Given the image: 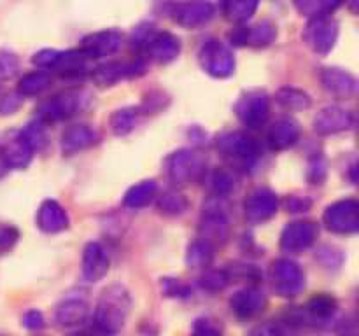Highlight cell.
<instances>
[{
    "label": "cell",
    "instance_id": "1",
    "mask_svg": "<svg viewBox=\"0 0 359 336\" xmlns=\"http://www.w3.org/2000/svg\"><path fill=\"white\" fill-rule=\"evenodd\" d=\"M130 300L128 290L123 286H111L104 290L95 312V322L97 328L105 335H114L125 326L128 317Z\"/></svg>",
    "mask_w": 359,
    "mask_h": 336
},
{
    "label": "cell",
    "instance_id": "2",
    "mask_svg": "<svg viewBox=\"0 0 359 336\" xmlns=\"http://www.w3.org/2000/svg\"><path fill=\"white\" fill-rule=\"evenodd\" d=\"M200 63L203 70L217 79L231 76L235 69V58L230 49L223 42L210 38L200 49Z\"/></svg>",
    "mask_w": 359,
    "mask_h": 336
},
{
    "label": "cell",
    "instance_id": "3",
    "mask_svg": "<svg viewBox=\"0 0 359 336\" xmlns=\"http://www.w3.org/2000/svg\"><path fill=\"white\" fill-rule=\"evenodd\" d=\"M273 289L280 296H297L305 286V276L300 266L290 259H277L272 265Z\"/></svg>",
    "mask_w": 359,
    "mask_h": 336
},
{
    "label": "cell",
    "instance_id": "4",
    "mask_svg": "<svg viewBox=\"0 0 359 336\" xmlns=\"http://www.w3.org/2000/svg\"><path fill=\"white\" fill-rule=\"evenodd\" d=\"M305 42L318 55H328L339 38V24L335 20L325 18H314L305 28Z\"/></svg>",
    "mask_w": 359,
    "mask_h": 336
},
{
    "label": "cell",
    "instance_id": "5",
    "mask_svg": "<svg viewBox=\"0 0 359 336\" xmlns=\"http://www.w3.org/2000/svg\"><path fill=\"white\" fill-rule=\"evenodd\" d=\"M205 167V160L193 150H179L168 158V177L174 184H188L198 177Z\"/></svg>",
    "mask_w": 359,
    "mask_h": 336
},
{
    "label": "cell",
    "instance_id": "6",
    "mask_svg": "<svg viewBox=\"0 0 359 336\" xmlns=\"http://www.w3.org/2000/svg\"><path fill=\"white\" fill-rule=\"evenodd\" d=\"M359 205L354 200H344L330 205L325 212V224L330 231L340 234L356 233L359 227L358 219Z\"/></svg>",
    "mask_w": 359,
    "mask_h": 336
},
{
    "label": "cell",
    "instance_id": "7",
    "mask_svg": "<svg viewBox=\"0 0 359 336\" xmlns=\"http://www.w3.org/2000/svg\"><path fill=\"white\" fill-rule=\"evenodd\" d=\"M214 4L209 0H182L175 4L172 18L184 28H196L205 24L214 16Z\"/></svg>",
    "mask_w": 359,
    "mask_h": 336
},
{
    "label": "cell",
    "instance_id": "8",
    "mask_svg": "<svg viewBox=\"0 0 359 336\" xmlns=\"http://www.w3.org/2000/svg\"><path fill=\"white\" fill-rule=\"evenodd\" d=\"M83 94L67 91V93L56 94L51 100L44 102L39 108V121L41 122H55L60 119L70 118L81 108Z\"/></svg>",
    "mask_w": 359,
    "mask_h": 336
},
{
    "label": "cell",
    "instance_id": "9",
    "mask_svg": "<svg viewBox=\"0 0 359 336\" xmlns=\"http://www.w3.org/2000/svg\"><path fill=\"white\" fill-rule=\"evenodd\" d=\"M123 44V35L116 30H104L83 38L79 52L84 58H104L114 55Z\"/></svg>",
    "mask_w": 359,
    "mask_h": 336
},
{
    "label": "cell",
    "instance_id": "10",
    "mask_svg": "<svg viewBox=\"0 0 359 336\" xmlns=\"http://www.w3.org/2000/svg\"><path fill=\"white\" fill-rule=\"evenodd\" d=\"M235 112L244 125L262 126L269 118V98L259 91H249L238 100Z\"/></svg>",
    "mask_w": 359,
    "mask_h": 336
},
{
    "label": "cell",
    "instance_id": "11",
    "mask_svg": "<svg viewBox=\"0 0 359 336\" xmlns=\"http://www.w3.org/2000/svg\"><path fill=\"white\" fill-rule=\"evenodd\" d=\"M318 237V226L311 220H297L284 227L280 247L286 252H302L311 247Z\"/></svg>",
    "mask_w": 359,
    "mask_h": 336
},
{
    "label": "cell",
    "instance_id": "12",
    "mask_svg": "<svg viewBox=\"0 0 359 336\" xmlns=\"http://www.w3.org/2000/svg\"><path fill=\"white\" fill-rule=\"evenodd\" d=\"M354 126V115L351 111H346L337 105L325 107L314 119L316 132L321 135H335V133L346 132Z\"/></svg>",
    "mask_w": 359,
    "mask_h": 336
},
{
    "label": "cell",
    "instance_id": "13",
    "mask_svg": "<svg viewBox=\"0 0 359 336\" xmlns=\"http://www.w3.org/2000/svg\"><path fill=\"white\" fill-rule=\"evenodd\" d=\"M217 147H219V150L224 156L242 160L245 161V163L256 160L259 154L258 144H256L251 136H248L245 133L241 132L228 133V135L221 136V140L217 142Z\"/></svg>",
    "mask_w": 359,
    "mask_h": 336
},
{
    "label": "cell",
    "instance_id": "14",
    "mask_svg": "<svg viewBox=\"0 0 359 336\" xmlns=\"http://www.w3.org/2000/svg\"><path fill=\"white\" fill-rule=\"evenodd\" d=\"M144 69H146V65L140 59H137V62H109L95 70L93 79L100 86H112V84L126 79V77L139 76L144 72Z\"/></svg>",
    "mask_w": 359,
    "mask_h": 336
},
{
    "label": "cell",
    "instance_id": "15",
    "mask_svg": "<svg viewBox=\"0 0 359 336\" xmlns=\"http://www.w3.org/2000/svg\"><path fill=\"white\" fill-rule=\"evenodd\" d=\"M151 59L158 63H170L181 52V42L175 35L168 31H153L147 42L144 44Z\"/></svg>",
    "mask_w": 359,
    "mask_h": 336
},
{
    "label": "cell",
    "instance_id": "16",
    "mask_svg": "<svg viewBox=\"0 0 359 336\" xmlns=\"http://www.w3.org/2000/svg\"><path fill=\"white\" fill-rule=\"evenodd\" d=\"M277 196L269 189H256L245 200V217L249 223H263L277 212Z\"/></svg>",
    "mask_w": 359,
    "mask_h": 336
},
{
    "label": "cell",
    "instance_id": "17",
    "mask_svg": "<svg viewBox=\"0 0 359 336\" xmlns=\"http://www.w3.org/2000/svg\"><path fill=\"white\" fill-rule=\"evenodd\" d=\"M230 234V224L226 216L221 210H207L203 214L202 224H200V241H205L207 245L214 247L217 244H224Z\"/></svg>",
    "mask_w": 359,
    "mask_h": 336
},
{
    "label": "cell",
    "instance_id": "18",
    "mask_svg": "<svg viewBox=\"0 0 359 336\" xmlns=\"http://www.w3.org/2000/svg\"><path fill=\"white\" fill-rule=\"evenodd\" d=\"M109 272V254L104 245L91 241L83 252V276L88 282H98Z\"/></svg>",
    "mask_w": 359,
    "mask_h": 336
},
{
    "label": "cell",
    "instance_id": "19",
    "mask_svg": "<svg viewBox=\"0 0 359 336\" xmlns=\"http://www.w3.org/2000/svg\"><path fill=\"white\" fill-rule=\"evenodd\" d=\"M323 86L326 91L339 98L354 97L358 91V80L353 74L340 69H325L321 74Z\"/></svg>",
    "mask_w": 359,
    "mask_h": 336
},
{
    "label": "cell",
    "instance_id": "20",
    "mask_svg": "<svg viewBox=\"0 0 359 336\" xmlns=\"http://www.w3.org/2000/svg\"><path fill=\"white\" fill-rule=\"evenodd\" d=\"M98 140V133L88 125H74L67 128L62 135L63 153L74 154L79 150L95 146Z\"/></svg>",
    "mask_w": 359,
    "mask_h": 336
},
{
    "label": "cell",
    "instance_id": "21",
    "mask_svg": "<svg viewBox=\"0 0 359 336\" xmlns=\"http://www.w3.org/2000/svg\"><path fill=\"white\" fill-rule=\"evenodd\" d=\"M69 224V217L63 206L55 200H46L37 212V226L46 233H58Z\"/></svg>",
    "mask_w": 359,
    "mask_h": 336
},
{
    "label": "cell",
    "instance_id": "22",
    "mask_svg": "<svg viewBox=\"0 0 359 336\" xmlns=\"http://www.w3.org/2000/svg\"><path fill=\"white\" fill-rule=\"evenodd\" d=\"M273 38H276V27L270 21H262L251 28H242L237 34L231 35V41H235V44H249L252 48H265L272 44Z\"/></svg>",
    "mask_w": 359,
    "mask_h": 336
},
{
    "label": "cell",
    "instance_id": "23",
    "mask_svg": "<svg viewBox=\"0 0 359 336\" xmlns=\"http://www.w3.org/2000/svg\"><path fill=\"white\" fill-rule=\"evenodd\" d=\"M298 139H300V126L294 119H280L269 132L270 147L276 150H284L294 146Z\"/></svg>",
    "mask_w": 359,
    "mask_h": 336
},
{
    "label": "cell",
    "instance_id": "24",
    "mask_svg": "<svg viewBox=\"0 0 359 336\" xmlns=\"http://www.w3.org/2000/svg\"><path fill=\"white\" fill-rule=\"evenodd\" d=\"M265 301V294L262 290L256 289V287H248V289L235 294L233 300H231V308L238 317H252L263 310Z\"/></svg>",
    "mask_w": 359,
    "mask_h": 336
},
{
    "label": "cell",
    "instance_id": "25",
    "mask_svg": "<svg viewBox=\"0 0 359 336\" xmlns=\"http://www.w3.org/2000/svg\"><path fill=\"white\" fill-rule=\"evenodd\" d=\"M88 315V303L81 298H67L56 308V321L62 326H74L84 321Z\"/></svg>",
    "mask_w": 359,
    "mask_h": 336
},
{
    "label": "cell",
    "instance_id": "26",
    "mask_svg": "<svg viewBox=\"0 0 359 336\" xmlns=\"http://www.w3.org/2000/svg\"><path fill=\"white\" fill-rule=\"evenodd\" d=\"M32 154H34V150L30 149V146L25 142L23 136L18 135L16 139H13L7 144L6 149H4L2 158L4 161H6L7 168H25L30 163Z\"/></svg>",
    "mask_w": 359,
    "mask_h": 336
},
{
    "label": "cell",
    "instance_id": "27",
    "mask_svg": "<svg viewBox=\"0 0 359 336\" xmlns=\"http://www.w3.org/2000/svg\"><path fill=\"white\" fill-rule=\"evenodd\" d=\"M259 0H221L224 16L233 23H245L258 9Z\"/></svg>",
    "mask_w": 359,
    "mask_h": 336
},
{
    "label": "cell",
    "instance_id": "28",
    "mask_svg": "<svg viewBox=\"0 0 359 336\" xmlns=\"http://www.w3.org/2000/svg\"><path fill=\"white\" fill-rule=\"evenodd\" d=\"M158 195V186L154 181H144L140 184L133 186L125 196V205L128 209H142V206L149 205Z\"/></svg>",
    "mask_w": 359,
    "mask_h": 336
},
{
    "label": "cell",
    "instance_id": "29",
    "mask_svg": "<svg viewBox=\"0 0 359 336\" xmlns=\"http://www.w3.org/2000/svg\"><path fill=\"white\" fill-rule=\"evenodd\" d=\"M293 2L298 13L314 20L332 14L342 4V0H293Z\"/></svg>",
    "mask_w": 359,
    "mask_h": 336
},
{
    "label": "cell",
    "instance_id": "30",
    "mask_svg": "<svg viewBox=\"0 0 359 336\" xmlns=\"http://www.w3.org/2000/svg\"><path fill=\"white\" fill-rule=\"evenodd\" d=\"M49 84H51V74L46 72V70H35V72L27 74L20 80L18 93L21 97H34V94H39L44 90H48Z\"/></svg>",
    "mask_w": 359,
    "mask_h": 336
},
{
    "label": "cell",
    "instance_id": "31",
    "mask_svg": "<svg viewBox=\"0 0 359 336\" xmlns=\"http://www.w3.org/2000/svg\"><path fill=\"white\" fill-rule=\"evenodd\" d=\"M277 100L290 111H302V108L311 107V98L305 91L297 88H283L277 94Z\"/></svg>",
    "mask_w": 359,
    "mask_h": 336
},
{
    "label": "cell",
    "instance_id": "32",
    "mask_svg": "<svg viewBox=\"0 0 359 336\" xmlns=\"http://www.w3.org/2000/svg\"><path fill=\"white\" fill-rule=\"evenodd\" d=\"M214 258V248L210 245H207L205 241H195V244L189 247L188 255H186V262H188L189 268H203V266H209L212 262Z\"/></svg>",
    "mask_w": 359,
    "mask_h": 336
},
{
    "label": "cell",
    "instance_id": "33",
    "mask_svg": "<svg viewBox=\"0 0 359 336\" xmlns=\"http://www.w3.org/2000/svg\"><path fill=\"white\" fill-rule=\"evenodd\" d=\"M137 108H121V111H116L111 118V128L116 135H126L133 130L137 122Z\"/></svg>",
    "mask_w": 359,
    "mask_h": 336
},
{
    "label": "cell",
    "instance_id": "34",
    "mask_svg": "<svg viewBox=\"0 0 359 336\" xmlns=\"http://www.w3.org/2000/svg\"><path fill=\"white\" fill-rule=\"evenodd\" d=\"M188 209V200L179 192H165L158 198V210L165 216H181Z\"/></svg>",
    "mask_w": 359,
    "mask_h": 336
},
{
    "label": "cell",
    "instance_id": "35",
    "mask_svg": "<svg viewBox=\"0 0 359 336\" xmlns=\"http://www.w3.org/2000/svg\"><path fill=\"white\" fill-rule=\"evenodd\" d=\"M307 310L314 318H328L335 312V301L330 296H316L309 303Z\"/></svg>",
    "mask_w": 359,
    "mask_h": 336
},
{
    "label": "cell",
    "instance_id": "36",
    "mask_svg": "<svg viewBox=\"0 0 359 336\" xmlns=\"http://www.w3.org/2000/svg\"><path fill=\"white\" fill-rule=\"evenodd\" d=\"M20 135L23 136V140L30 146L32 150H39L46 144V133H44V128H42L41 121L28 125Z\"/></svg>",
    "mask_w": 359,
    "mask_h": 336
},
{
    "label": "cell",
    "instance_id": "37",
    "mask_svg": "<svg viewBox=\"0 0 359 336\" xmlns=\"http://www.w3.org/2000/svg\"><path fill=\"white\" fill-rule=\"evenodd\" d=\"M18 69H20L18 56L6 49H0V79H11L16 76Z\"/></svg>",
    "mask_w": 359,
    "mask_h": 336
},
{
    "label": "cell",
    "instance_id": "38",
    "mask_svg": "<svg viewBox=\"0 0 359 336\" xmlns=\"http://www.w3.org/2000/svg\"><path fill=\"white\" fill-rule=\"evenodd\" d=\"M228 280L230 279H228V275L224 272H221V270H210V272H207L202 276V286L203 289L216 293V290H223L226 287Z\"/></svg>",
    "mask_w": 359,
    "mask_h": 336
},
{
    "label": "cell",
    "instance_id": "39",
    "mask_svg": "<svg viewBox=\"0 0 359 336\" xmlns=\"http://www.w3.org/2000/svg\"><path fill=\"white\" fill-rule=\"evenodd\" d=\"M210 186H212V191L216 192L217 196L228 195V192L233 189V178L230 177V174L223 170L214 172L212 178H210Z\"/></svg>",
    "mask_w": 359,
    "mask_h": 336
},
{
    "label": "cell",
    "instance_id": "40",
    "mask_svg": "<svg viewBox=\"0 0 359 336\" xmlns=\"http://www.w3.org/2000/svg\"><path fill=\"white\" fill-rule=\"evenodd\" d=\"M58 56L60 51H56V49H42V51H39L37 55L32 58V62H34V65H37L39 69L51 70L53 66H55Z\"/></svg>",
    "mask_w": 359,
    "mask_h": 336
},
{
    "label": "cell",
    "instance_id": "41",
    "mask_svg": "<svg viewBox=\"0 0 359 336\" xmlns=\"http://www.w3.org/2000/svg\"><path fill=\"white\" fill-rule=\"evenodd\" d=\"M191 336H221V331L212 321H209V318H200L193 326Z\"/></svg>",
    "mask_w": 359,
    "mask_h": 336
},
{
    "label": "cell",
    "instance_id": "42",
    "mask_svg": "<svg viewBox=\"0 0 359 336\" xmlns=\"http://www.w3.org/2000/svg\"><path fill=\"white\" fill-rule=\"evenodd\" d=\"M23 324L30 329H41L44 326V318H42L41 312L32 310L23 317Z\"/></svg>",
    "mask_w": 359,
    "mask_h": 336
},
{
    "label": "cell",
    "instance_id": "43",
    "mask_svg": "<svg viewBox=\"0 0 359 336\" xmlns=\"http://www.w3.org/2000/svg\"><path fill=\"white\" fill-rule=\"evenodd\" d=\"M18 105H20V100H16V97H7L4 98V102L0 104V111H2L4 114H11V112L16 111Z\"/></svg>",
    "mask_w": 359,
    "mask_h": 336
},
{
    "label": "cell",
    "instance_id": "44",
    "mask_svg": "<svg viewBox=\"0 0 359 336\" xmlns=\"http://www.w3.org/2000/svg\"><path fill=\"white\" fill-rule=\"evenodd\" d=\"M309 205H311V203L304 202V200H298V198H291V202H287V209H290L291 212H302V210L307 209Z\"/></svg>",
    "mask_w": 359,
    "mask_h": 336
},
{
    "label": "cell",
    "instance_id": "45",
    "mask_svg": "<svg viewBox=\"0 0 359 336\" xmlns=\"http://www.w3.org/2000/svg\"><path fill=\"white\" fill-rule=\"evenodd\" d=\"M255 336H283V332L277 328H273V326H263V328H259L255 332Z\"/></svg>",
    "mask_w": 359,
    "mask_h": 336
},
{
    "label": "cell",
    "instance_id": "46",
    "mask_svg": "<svg viewBox=\"0 0 359 336\" xmlns=\"http://www.w3.org/2000/svg\"><path fill=\"white\" fill-rule=\"evenodd\" d=\"M9 230H0V241H9L7 238H9Z\"/></svg>",
    "mask_w": 359,
    "mask_h": 336
},
{
    "label": "cell",
    "instance_id": "47",
    "mask_svg": "<svg viewBox=\"0 0 359 336\" xmlns=\"http://www.w3.org/2000/svg\"><path fill=\"white\" fill-rule=\"evenodd\" d=\"M6 168H7V164H6V161H4L2 154H0V175H2L4 172H6Z\"/></svg>",
    "mask_w": 359,
    "mask_h": 336
},
{
    "label": "cell",
    "instance_id": "48",
    "mask_svg": "<svg viewBox=\"0 0 359 336\" xmlns=\"http://www.w3.org/2000/svg\"><path fill=\"white\" fill-rule=\"evenodd\" d=\"M74 336H84V335H74Z\"/></svg>",
    "mask_w": 359,
    "mask_h": 336
}]
</instances>
